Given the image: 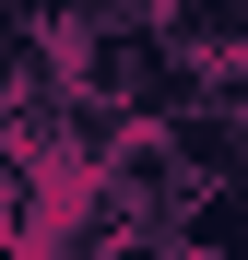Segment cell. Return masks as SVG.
<instances>
[{
    "label": "cell",
    "instance_id": "obj_1",
    "mask_svg": "<svg viewBox=\"0 0 248 260\" xmlns=\"http://www.w3.org/2000/svg\"><path fill=\"white\" fill-rule=\"evenodd\" d=\"M189 107H201V118H248V48L189 59Z\"/></svg>",
    "mask_w": 248,
    "mask_h": 260
}]
</instances>
